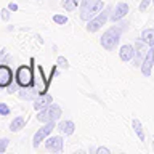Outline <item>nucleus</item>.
<instances>
[{"instance_id":"nucleus-13","label":"nucleus","mask_w":154,"mask_h":154,"mask_svg":"<svg viewBox=\"0 0 154 154\" xmlns=\"http://www.w3.org/2000/svg\"><path fill=\"white\" fill-rule=\"evenodd\" d=\"M58 130H60L63 135H72L75 130V125L72 120H61V122L58 124Z\"/></svg>"},{"instance_id":"nucleus-4","label":"nucleus","mask_w":154,"mask_h":154,"mask_svg":"<svg viewBox=\"0 0 154 154\" xmlns=\"http://www.w3.org/2000/svg\"><path fill=\"white\" fill-rule=\"evenodd\" d=\"M55 128H56V122H47L43 127H40L35 132V135H34V138H32V146L38 148V144H40L43 140H47L48 137H50Z\"/></svg>"},{"instance_id":"nucleus-17","label":"nucleus","mask_w":154,"mask_h":154,"mask_svg":"<svg viewBox=\"0 0 154 154\" xmlns=\"http://www.w3.org/2000/svg\"><path fill=\"white\" fill-rule=\"evenodd\" d=\"M103 7H104V5H103V0H95L93 5H91V8H90V13H88V21H90L91 18H95L96 14H98L101 10H103Z\"/></svg>"},{"instance_id":"nucleus-9","label":"nucleus","mask_w":154,"mask_h":154,"mask_svg":"<svg viewBox=\"0 0 154 154\" xmlns=\"http://www.w3.org/2000/svg\"><path fill=\"white\" fill-rule=\"evenodd\" d=\"M128 3H125V2H119V3H116V7L112 10V13H111V21H119V19H122L125 14L128 13Z\"/></svg>"},{"instance_id":"nucleus-10","label":"nucleus","mask_w":154,"mask_h":154,"mask_svg":"<svg viewBox=\"0 0 154 154\" xmlns=\"http://www.w3.org/2000/svg\"><path fill=\"white\" fill-rule=\"evenodd\" d=\"M63 146H64V141H63L61 137H48L45 140V148L51 152L63 151Z\"/></svg>"},{"instance_id":"nucleus-16","label":"nucleus","mask_w":154,"mask_h":154,"mask_svg":"<svg viewBox=\"0 0 154 154\" xmlns=\"http://www.w3.org/2000/svg\"><path fill=\"white\" fill-rule=\"evenodd\" d=\"M24 124H26L24 117H23V116H18V117H14L11 120V124H10V130H11V132H19L21 128H24Z\"/></svg>"},{"instance_id":"nucleus-22","label":"nucleus","mask_w":154,"mask_h":154,"mask_svg":"<svg viewBox=\"0 0 154 154\" xmlns=\"http://www.w3.org/2000/svg\"><path fill=\"white\" fill-rule=\"evenodd\" d=\"M8 143H10V140H8V138H2V140H0V154L7 151V148H8Z\"/></svg>"},{"instance_id":"nucleus-25","label":"nucleus","mask_w":154,"mask_h":154,"mask_svg":"<svg viewBox=\"0 0 154 154\" xmlns=\"http://www.w3.org/2000/svg\"><path fill=\"white\" fill-rule=\"evenodd\" d=\"M152 0H141V3H140V11H144L148 7H149V3H151Z\"/></svg>"},{"instance_id":"nucleus-20","label":"nucleus","mask_w":154,"mask_h":154,"mask_svg":"<svg viewBox=\"0 0 154 154\" xmlns=\"http://www.w3.org/2000/svg\"><path fill=\"white\" fill-rule=\"evenodd\" d=\"M32 91H35V88H34V90H26V88H24V90H19V96H21L23 100H32V98H34V93H32Z\"/></svg>"},{"instance_id":"nucleus-19","label":"nucleus","mask_w":154,"mask_h":154,"mask_svg":"<svg viewBox=\"0 0 154 154\" xmlns=\"http://www.w3.org/2000/svg\"><path fill=\"white\" fill-rule=\"evenodd\" d=\"M79 5H80V0H63V7L67 11H74Z\"/></svg>"},{"instance_id":"nucleus-27","label":"nucleus","mask_w":154,"mask_h":154,"mask_svg":"<svg viewBox=\"0 0 154 154\" xmlns=\"http://www.w3.org/2000/svg\"><path fill=\"white\" fill-rule=\"evenodd\" d=\"M96 152H98V154H109L111 151H109L108 148H104V146H100L98 149H96Z\"/></svg>"},{"instance_id":"nucleus-7","label":"nucleus","mask_w":154,"mask_h":154,"mask_svg":"<svg viewBox=\"0 0 154 154\" xmlns=\"http://www.w3.org/2000/svg\"><path fill=\"white\" fill-rule=\"evenodd\" d=\"M152 66H154V47H151L149 50H146L144 61L141 63V72H143V75H146V77L151 75Z\"/></svg>"},{"instance_id":"nucleus-29","label":"nucleus","mask_w":154,"mask_h":154,"mask_svg":"<svg viewBox=\"0 0 154 154\" xmlns=\"http://www.w3.org/2000/svg\"><path fill=\"white\" fill-rule=\"evenodd\" d=\"M16 90H18V87H16V85H11V84L8 85V93H14Z\"/></svg>"},{"instance_id":"nucleus-30","label":"nucleus","mask_w":154,"mask_h":154,"mask_svg":"<svg viewBox=\"0 0 154 154\" xmlns=\"http://www.w3.org/2000/svg\"><path fill=\"white\" fill-rule=\"evenodd\" d=\"M5 55H7V50L3 48V50L0 51V64H2V60H3V56H5Z\"/></svg>"},{"instance_id":"nucleus-21","label":"nucleus","mask_w":154,"mask_h":154,"mask_svg":"<svg viewBox=\"0 0 154 154\" xmlns=\"http://www.w3.org/2000/svg\"><path fill=\"white\" fill-rule=\"evenodd\" d=\"M53 21H55L56 24H61V26H64V24L67 23V18L64 16V14H55V16H53Z\"/></svg>"},{"instance_id":"nucleus-26","label":"nucleus","mask_w":154,"mask_h":154,"mask_svg":"<svg viewBox=\"0 0 154 154\" xmlns=\"http://www.w3.org/2000/svg\"><path fill=\"white\" fill-rule=\"evenodd\" d=\"M0 13H2V19H3V21H8V19H10V10L8 8H3Z\"/></svg>"},{"instance_id":"nucleus-31","label":"nucleus","mask_w":154,"mask_h":154,"mask_svg":"<svg viewBox=\"0 0 154 154\" xmlns=\"http://www.w3.org/2000/svg\"><path fill=\"white\" fill-rule=\"evenodd\" d=\"M152 3H154V0H152Z\"/></svg>"},{"instance_id":"nucleus-15","label":"nucleus","mask_w":154,"mask_h":154,"mask_svg":"<svg viewBox=\"0 0 154 154\" xmlns=\"http://www.w3.org/2000/svg\"><path fill=\"white\" fill-rule=\"evenodd\" d=\"M141 42L149 47H154V29H144L141 32Z\"/></svg>"},{"instance_id":"nucleus-24","label":"nucleus","mask_w":154,"mask_h":154,"mask_svg":"<svg viewBox=\"0 0 154 154\" xmlns=\"http://www.w3.org/2000/svg\"><path fill=\"white\" fill-rule=\"evenodd\" d=\"M58 66L64 67V69H67V67H69V64H67V60H66V58H63V56L58 58Z\"/></svg>"},{"instance_id":"nucleus-1","label":"nucleus","mask_w":154,"mask_h":154,"mask_svg":"<svg viewBox=\"0 0 154 154\" xmlns=\"http://www.w3.org/2000/svg\"><path fill=\"white\" fill-rule=\"evenodd\" d=\"M124 26V24H122ZM122 26H114V27H111L108 29L103 35H101V45H103L104 50H108V51H112L116 50V47L119 45V40H120V35H122Z\"/></svg>"},{"instance_id":"nucleus-23","label":"nucleus","mask_w":154,"mask_h":154,"mask_svg":"<svg viewBox=\"0 0 154 154\" xmlns=\"http://www.w3.org/2000/svg\"><path fill=\"white\" fill-rule=\"evenodd\" d=\"M10 114V108L5 103H0V116H8Z\"/></svg>"},{"instance_id":"nucleus-12","label":"nucleus","mask_w":154,"mask_h":154,"mask_svg":"<svg viewBox=\"0 0 154 154\" xmlns=\"http://www.w3.org/2000/svg\"><path fill=\"white\" fill-rule=\"evenodd\" d=\"M133 56H135V47H133V45H128V43H127V45H122V47H120L119 58H120L124 63L132 61Z\"/></svg>"},{"instance_id":"nucleus-8","label":"nucleus","mask_w":154,"mask_h":154,"mask_svg":"<svg viewBox=\"0 0 154 154\" xmlns=\"http://www.w3.org/2000/svg\"><path fill=\"white\" fill-rule=\"evenodd\" d=\"M10 84H13V72L7 64H0V88H7Z\"/></svg>"},{"instance_id":"nucleus-11","label":"nucleus","mask_w":154,"mask_h":154,"mask_svg":"<svg viewBox=\"0 0 154 154\" xmlns=\"http://www.w3.org/2000/svg\"><path fill=\"white\" fill-rule=\"evenodd\" d=\"M53 103V98H51V95H48V93H42V95H38L35 100H34V109L35 111H40V109H45L48 108Z\"/></svg>"},{"instance_id":"nucleus-5","label":"nucleus","mask_w":154,"mask_h":154,"mask_svg":"<svg viewBox=\"0 0 154 154\" xmlns=\"http://www.w3.org/2000/svg\"><path fill=\"white\" fill-rule=\"evenodd\" d=\"M34 69H35V75H34V88H35V91L38 95L47 93L50 82H48V79L43 77V69L40 66H34Z\"/></svg>"},{"instance_id":"nucleus-18","label":"nucleus","mask_w":154,"mask_h":154,"mask_svg":"<svg viewBox=\"0 0 154 154\" xmlns=\"http://www.w3.org/2000/svg\"><path fill=\"white\" fill-rule=\"evenodd\" d=\"M132 125H133V130H135V133H137V137L141 140V141H144V130H143L141 122H140L138 119H133L132 120Z\"/></svg>"},{"instance_id":"nucleus-3","label":"nucleus","mask_w":154,"mask_h":154,"mask_svg":"<svg viewBox=\"0 0 154 154\" xmlns=\"http://www.w3.org/2000/svg\"><path fill=\"white\" fill-rule=\"evenodd\" d=\"M61 108L58 104H50L48 108L45 109H40L38 111V114H37V120L38 122H42V124H47V122H58V120L61 119Z\"/></svg>"},{"instance_id":"nucleus-28","label":"nucleus","mask_w":154,"mask_h":154,"mask_svg":"<svg viewBox=\"0 0 154 154\" xmlns=\"http://www.w3.org/2000/svg\"><path fill=\"white\" fill-rule=\"evenodd\" d=\"M8 10H10V11H18V5L11 2V3L8 5Z\"/></svg>"},{"instance_id":"nucleus-6","label":"nucleus","mask_w":154,"mask_h":154,"mask_svg":"<svg viewBox=\"0 0 154 154\" xmlns=\"http://www.w3.org/2000/svg\"><path fill=\"white\" fill-rule=\"evenodd\" d=\"M108 19H109V11H108V10H104V11H100L98 16H96V18H91L90 21H88V24H87V31H88V32H96V31H100L101 26H104Z\"/></svg>"},{"instance_id":"nucleus-2","label":"nucleus","mask_w":154,"mask_h":154,"mask_svg":"<svg viewBox=\"0 0 154 154\" xmlns=\"http://www.w3.org/2000/svg\"><path fill=\"white\" fill-rule=\"evenodd\" d=\"M34 67L32 66H19L16 69V74H14V79H16V84L21 87V88H31L34 87Z\"/></svg>"},{"instance_id":"nucleus-14","label":"nucleus","mask_w":154,"mask_h":154,"mask_svg":"<svg viewBox=\"0 0 154 154\" xmlns=\"http://www.w3.org/2000/svg\"><path fill=\"white\" fill-rule=\"evenodd\" d=\"M95 0H80V19L88 21V13Z\"/></svg>"}]
</instances>
